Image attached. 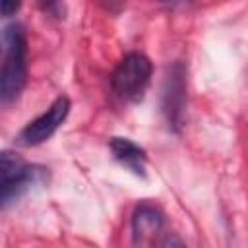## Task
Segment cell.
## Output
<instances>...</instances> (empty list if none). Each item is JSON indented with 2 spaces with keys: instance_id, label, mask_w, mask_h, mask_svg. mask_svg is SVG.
<instances>
[{
  "instance_id": "obj_3",
  "label": "cell",
  "mask_w": 248,
  "mask_h": 248,
  "mask_svg": "<svg viewBox=\"0 0 248 248\" xmlns=\"http://www.w3.org/2000/svg\"><path fill=\"white\" fill-rule=\"evenodd\" d=\"M43 178V169L25 165L16 153L4 151L0 155V202L8 207L21 198L35 182Z\"/></svg>"
},
{
  "instance_id": "obj_6",
  "label": "cell",
  "mask_w": 248,
  "mask_h": 248,
  "mask_svg": "<svg viewBox=\"0 0 248 248\" xmlns=\"http://www.w3.org/2000/svg\"><path fill=\"white\" fill-rule=\"evenodd\" d=\"M165 227L163 211L149 202H141L132 215V236L136 244H151Z\"/></svg>"
},
{
  "instance_id": "obj_10",
  "label": "cell",
  "mask_w": 248,
  "mask_h": 248,
  "mask_svg": "<svg viewBox=\"0 0 248 248\" xmlns=\"http://www.w3.org/2000/svg\"><path fill=\"white\" fill-rule=\"evenodd\" d=\"M101 4H103L108 12L116 14V12H120V8L124 6V0H101Z\"/></svg>"
},
{
  "instance_id": "obj_1",
  "label": "cell",
  "mask_w": 248,
  "mask_h": 248,
  "mask_svg": "<svg viewBox=\"0 0 248 248\" xmlns=\"http://www.w3.org/2000/svg\"><path fill=\"white\" fill-rule=\"evenodd\" d=\"M4 60L0 70V99L4 105L14 103L27 81V41L19 23H10L2 31Z\"/></svg>"
},
{
  "instance_id": "obj_5",
  "label": "cell",
  "mask_w": 248,
  "mask_h": 248,
  "mask_svg": "<svg viewBox=\"0 0 248 248\" xmlns=\"http://www.w3.org/2000/svg\"><path fill=\"white\" fill-rule=\"evenodd\" d=\"M70 112V99L60 95L52 101V105L35 120H31L16 138V141L23 147H31V145H39L43 141H46L66 120Z\"/></svg>"
},
{
  "instance_id": "obj_8",
  "label": "cell",
  "mask_w": 248,
  "mask_h": 248,
  "mask_svg": "<svg viewBox=\"0 0 248 248\" xmlns=\"http://www.w3.org/2000/svg\"><path fill=\"white\" fill-rule=\"evenodd\" d=\"M37 4H39V8L45 14L52 16V17H58L60 19V17L66 16V8H64L62 0H37Z\"/></svg>"
},
{
  "instance_id": "obj_9",
  "label": "cell",
  "mask_w": 248,
  "mask_h": 248,
  "mask_svg": "<svg viewBox=\"0 0 248 248\" xmlns=\"http://www.w3.org/2000/svg\"><path fill=\"white\" fill-rule=\"evenodd\" d=\"M21 8V0H0V12L4 17L14 16Z\"/></svg>"
},
{
  "instance_id": "obj_4",
  "label": "cell",
  "mask_w": 248,
  "mask_h": 248,
  "mask_svg": "<svg viewBox=\"0 0 248 248\" xmlns=\"http://www.w3.org/2000/svg\"><path fill=\"white\" fill-rule=\"evenodd\" d=\"M161 108L169 126L172 130H178L182 126L184 110H186V68L182 62H174L167 70L163 81Z\"/></svg>"
},
{
  "instance_id": "obj_2",
  "label": "cell",
  "mask_w": 248,
  "mask_h": 248,
  "mask_svg": "<svg viewBox=\"0 0 248 248\" xmlns=\"http://www.w3.org/2000/svg\"><path fill=\"white\" fill-rule=\"evenodd\" d=\"M151 62L141 52H128L112 70L110 85L124 103H138L143 99L151 81Z\"/></svg>"
},
{
  "instance_id": "obj_7",
  "label": "cell",
  "mask_w": 248,
  "mask_h": 248,
  "mask_svg": "<svg viewBox=\"0 0 248 248\" xmlns=\"http://www.w3.org/2000/svg\"><path fill=\"white\" fill-rule=\"evenodd\" d=\"M110 151L122 167L130 169L134 174H141V176L145 174L147 155L138 143H134L128 138H112L110 140Z\"/></svg>"
}]
</instances>
